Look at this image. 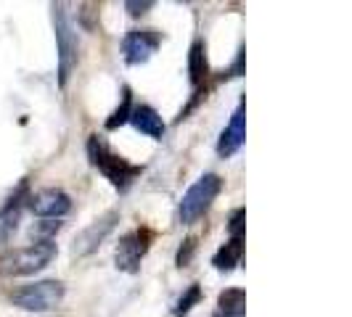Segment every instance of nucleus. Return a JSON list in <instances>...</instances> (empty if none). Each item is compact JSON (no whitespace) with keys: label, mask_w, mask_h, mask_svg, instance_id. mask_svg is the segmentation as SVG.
Here are the masks:
<instances>
[{"label":"nucleus","mask_w":352,"mask_h":317,"mask_svg":"<svg viewBox=\"0 0 352 317\" xmlns=\"http://www.w3.org/2000/svg\"><path fill=\"white\" fill-rule=\"evenodd\" d=\"M188 77H191V85L201 88L210 77V61H207V45L201 40H196L188 51Z\"/></svg>","instance_id":"ddd939ff"},{"label":"nucleus","mask_w":352,"mask_h":317,"mask_svg":"<svg viewBox=\"0 0 352 317\" xmlns=\"http://www.w3.org/2000/svg\"><path fill=\"white\" fill-rule=\"evenodd\" d=\"M27 207L35 211L37 217H43V220H61L64 214H69L72 198L61 188H43L37 193H30Z\"/></svg>","instance_id":"1a4fd4ad"},{"label":"nucleus","mask_w":352,"mask_h":317,"mask_svg":"<svg viewBox=\"0 0 352 317\" xmlns=\"http://www.w3.org/2000/svg\"><path fill=\"white\" fill-rule=\"evenodd\" d=\"M61 228H64V222H61V220H43L32 233L37 235V241H53V235H56Z\"/></svg>","instance_id":"a211bd4d"},{"label":"nucleus","mask_w":352,"mask_h":317,"mask_svg":"<svg viewBox=\"0 0 352 317\" xmlns=\"http://www.w3.org/2000/svg\"><path fill=\"white\" fill-rule=\"evenodd\" d=\"M124 8H127V14H130V16H143V14H148V11L154 8V3H151V0H143V3L130 0V3H124Z\"/></svg>","instance_id":"412c9836"},{"label":"nucleus","mask_w":352,"mask_h":317,"mask_svg":"<svg viewBox=\"0 0 352 317\" xmlns=\"http://www.w3.org/2000/svg\"><path fill=\"white\" fill-rule=\"evenodd\" d=\"M56 254H58V248L53 241H35L30 246L6 248V251H0V275L3 278L35 275L56 259Z\"/></svg>","instance_id":"f257e3e1"},{"label":"nucleus","mask_w":352,"mask_h":317,"mask_svg":"<svg viewBox=\"0 0 352 317\" xmlns=\"http://www.w3.org/2000/svg\"><path fill=\"white\" fill-rule=\"evenodd\" d=\"M199 301H201V288H199V285L194 283V285H191V288H188V291H186V294L177 299L175 309H173V315H175V317H186L188 312H191V309H194L196 304H199Z\"/></svg>","instance_id":"f3484780"},{"label":"nucleus","mask_w":352,"mask_h":317,"mask_svg":"<svg viewBox=\"0 0 352 317\" xmlns=\"http://www.w3.org/2000/svg\"><path fill=\"white\" fill-rule=\"evenodd\" d=\"M127 122H133V127H135L138 132L148 135V138H154V141H162V138H164V130H167V127H164V119H162V114L148 104L133 106Z\"/></svg>","instance_id":"f8f14e48"},{"label":"nucleus","mask_w":352,"mask_h":317,"mask_svg":"<svg viewBox=\"0 0 352 317\" xmlns=\"http://www.w3.org/2000/svg\"><path fill=\"white\" fill-rule=\"evenodd\" d=\"M53 30L58 45V88H67L72 71L77 69L80 61V40L64 5H53Z\"/></svg>","instance_id":"7ed1b4c3"},{"label":"nucleus","mask_w":352,"mask_h":317,"mask_svg":"<svg viewBox=\"0 0 352 317\" xmlns=\"http://www.w3.org/2000/svg\"><path fill=\"white\" fill-rule=\"evenodd\" d=\"M247 209H236L233 214H230L228 220V233L230 238H244V228H247Z\"/></svg>","instance_id":"6ab92c4d"},{"label":"nucleus","mask_w":352,"mask_h":317,"mask_svg":"<svg viewBox=\"0 0 352 317\" xmlns=\"http://www.w3.org/2000/svg\"><path fill=\"white\" fill-rule=\"evenodd\" d=\"M120 222V211H106V214H101L98 220H93L88 228L82 230L77 238H74V246H72V254L74 257H88V254H93L96 248L101 246L106 241V235L114 230V225Z\"/></svg>","instance_id":"6e6552de"},{"label":"nucleus","mask_w":352,"mask_h":317,"mask_svg":"<svg viewBox=\"0 0 352 317\" xmlns=\"http://www.w3.org/2000/svg\"><path fill=\"white\" fill-rule=\"evenodd\" d=\"M194 251H196V238H186L180 251H177V259H175L177 267H188L191 259H194Z\"/></svg>","instance_id":"aec40b11"},{"label":"nucleus","mask_w":352,"mask_h":317,"mask_svg":"<svg viewBox=\"0 0 352 317\" xmlns=\"http://www.w3.org/2000/svg\"><path fill=\"white\" fill-rule=\"evenodd\" d=\"M130 111H133V95H130V88L122 90V104L111 111V117L106 119V130H117L122 127L127 119H130Z\"/></svg>","instance_id":"dca6fc26"},{"label":"nucleus","mask_w":352,"mask_h":317,"mask_svg":"<svg viewBox=\"0 0 352 317\" xmlns=\"http://www.w3.org/2000/svg\"><path fill=\"white\" fill-rule=\"evenodd\" d=\"M151 241H154V233L148 228H135L130 230V233H124L122 238H120V244H117V251H114L117 270L135 275L141 270L143 257L151 248Z\"/></svg>","instance_id":"423d86ee"},{"label":"nucleus","mask_w":352,"mask_h":317,"mask_svg":"<svg viewBox=\"0 0 352 317\" xmlns=\"http://www.w3.org/2000/svg\"><path fill=\"white\" fill-rule=\"evenodd\" d=\"M27 198H30V185L27 180L19 183V188L14 193L6 198V204L0 207V241H11L14 233L19 230V222H21V211L27 207Z\"/></svg>","instance_id":"9d476101"},{"label":"nucleus","mask_w":352,"mask_h":317,"mask_svg":"<svg viewBox=\"0 0 352 317\" xmlns=\"http://www.w3.org/2000/svg\"><path fill=\"white\" fill-rule=\"evenodd\" d=\"M88 158H90V164H93L114 188H120V191H127V188L133 185V180L143 172V167L130 164L124 156L114 154L101 135H90L88 138Z\"/></svg>","instance_id":"f03ea898"},{"label":"nucleus","mask_w":352,"mask_h":317,"mask_svg":"<svg viewBox=\"0 0 352 317\" xmlns=\"http://www.w3.org/2000/svg\"><path fill=\"white\" fill-rule=\"evenodd\" d=\"M64 294H67V288L61 281H37L11 291L8 299L14 307L24 309V312H48V309H56L61 304Z\"/></svg>","instance_id":"39448f33"},{"label":"nucleus","mask_w":352,"mask_h":317,"mask_svg":"<svg viewBox=\"0 0 352 317\" xmlns=\"http://www.w3.org/2000/svg\"><path fill=\"white\" fill-rule=\"evenodd\" d=\"M247 315V294L241 288H226L217 296L214 317H244Z\"/></svg>","instance_id":"4468645a"},{"label":"nucleus","mask_w":352,"mask_h":317,"mask_svg":"<svg viewBox=\"0 0 352 317\" xmlns=\"http://www.w3.org/2000/svg\"><path fill=\"white\" fill-rule=\"evenodd\" d=\"M247 141V106L239 104V108L233 111L228 127L220 132V141H217V156L230 158Z\"/></svg>","instance_id":"9b49d317"},{"label":"nucleus","mask_w":352,"mask_h":317,"mask_svg":"<svg viewBox=\"0 0 352 317\" xmlns=\"http://www.w3.org/2000/svg\"><path fill=\"white\" fill-rule=\"evenodd\" d=\"M223 191V177L214 175V172H207L196 180L194 185L183 193V201H180V209H177V217L183 225H194L199 222L210 207L214 204V198Z\"/></svg>","instance_id":"20e7f679"},{"label":"nucleus","mask_w":352,"mask_h":317,"mask_svg":"<svg viewBox=\"0 0 352 317\" xmlns=\"http://www.w3.org/2000/svg\"><path fill=\"white\" fill-rule=\"evenodd\" d=\"M162 45V32L157 30H130L122 40V56L127 67L146 64Z\"/></svg>","instance_id":"0eeeda50"},{"label":"nucleus","mask_w":352,"mask_h":317,"mask_svg":"<svg viewBox=\"0 0 352 317\" xmlns=\"http://www.w3.org/2000/svg\"><path fill=\"white\" fill-rule=\"evenodd\" d=\"M241 257H244V238H230L228 244H223L214 251L212 264L220 272H230V270H236V264L241 262Z\"/></svg>","instance_id":"2eb2a0df"}]
</instances>
